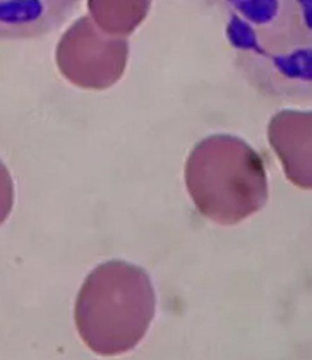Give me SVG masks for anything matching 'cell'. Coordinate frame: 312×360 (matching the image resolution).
I'll return each instance as SVG.
<instances>
[{
	"label": "cell",
	"instance_id": "52a82bcc",
	"mask_svg": "<svg viewBox=\"0 0 312 360\" xmlns=\"http://www.w3.org/2000/svg\"><path fill=\"white\" fill-rule=\"evenodd\" d=\"M148 7L150 0H89L96 26L114 37L132 33L146 18Z\"/></svg>",
	"mask_w": 312,
	"mask_h": 360
},
{
	"label": "cell",
	"instance_id": "8992f818",
	"mask_svg": "<svg viewBox=\"0 0 312 360\" xmlns=\"http://www.w3.org/2000/svg\"><path fill=\"white\" fill-rule=\"evenodd\" d=\"M79 0H0V38H34L56 30Z\"/></svg>",
	"mask_w": 312,
	"mask_h": 360
},
{
	"label": "cell",
	"instance_id": "6da1fadb",
	"mask_svg": "<svg viewBox=\"0 0 312 360\" xmlns=\"http://www.w3.org/2000/svg\"><path fill=\"white\" fill-rule=\"evenodd\" d=\"M237 64L257 91L312 100V0H212Z\"/></svg>",
	"mask_w": 312,
	"mask_h": 360
},
{
	"label": "cell",
	"instance_id": "277c9868",
	"mask_svg": "<svg viewBox=\"0 0 312 360\" xmlns=\"http://www.w3.org/2000/svg\"><path fill=\"white\" fill-rule=\"evenodd\" d=\"M127 56L126 40L105 33L88 18L65 31L56 50L57 68L65 79L88 89L115 84L126 69Z\"/></svg>",
	"mask_w": 312,
	"mask_h": 360
},
{
	"label": "cell",
	"instance_id": "ba28073f",
	"mask_svg": "<svg viewBox=\"0 0 312 360\" xmlns=\"http://www.w3.org/2000/svg\"><path fill=\"white\" fill-rule=\"evenodd\" d=\"M14 206V184L9 170L0 162V225L9 218Z\"/></svg>",
	"mask_w": 312,
	"mask_h": 360
},
{
	"label": "cell",
	"instance_id": "7a4b0ae2",
	"mask_svg": "<svg viewBox=\"0 0 312 360\" xmlns=\"http://www.w3.org/2000/svg\"><path fill=\"white\" fill-rule=\"evenodd\" d=\"M155 311L156 293L148 273L126 261H107L84 280L74 321L84 345L110 357L138 347Z\"/></svg>",
	"mask_w": 312,
	"mask_h": 360
},
{
	"label": "cell",
	"instance_id": "3957f363",
	"mask_svg": "<svg viewBox=\"0 0 312 360\" xmlns=\"http://www.w3.org/2000/svg\"><path fill=\"white\" fill-rule=\"evenodd\" d=\"M186 184L199 213L237 225L268 201V175L256 150L235 136H209L190 151Z\"/></svg>",
	"mask_w": 312,
	"mask_h": 360
},
{
	"label": "cell",
	"instance_id": "5b68a950",
	"mask_svg": "<svg viewBox=\"0 0 312 360\" xmlns=\"http://www.w3.org/2000/svg\"><path fill=\"white\" fill-rule=\"evenodd\" d=\"M268 138L288 180L312 189V112L276 113L268 125Z\"/></svg>",
	"mask_w": 312,
	"mask_h": 360
}]
</instances>
